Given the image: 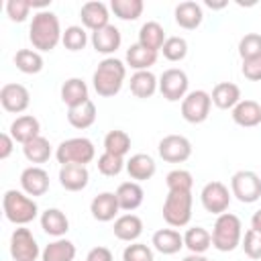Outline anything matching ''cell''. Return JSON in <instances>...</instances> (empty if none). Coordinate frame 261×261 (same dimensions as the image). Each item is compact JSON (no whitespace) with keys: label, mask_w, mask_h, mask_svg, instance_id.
Listing matches in <instances>:
<instances>
[{"label":"cell","mask_w":261,"mask_h":261,"mask_svg":"<svg viewBox=\"0 0 261 261\" xmlns=\"http://www.w3.org/2000/svg\"><path fill=\"white\" fill-rule=\"evenodd\" d=\"M124 77H126V65L116 57H106L98 63V67L92 75V86L98 96L112 98L120 92Z\"/></svg>","instance_id":"cell-2"},{"label":"cell","mask_w":261,"mask_h":261,"mask_svg":"<svg viewBox=\"0 0 261 261\" xmlns=\"http://www.w3.org/2000/svg\"><path fill=\"white\" fill-rule=\"evenodd\" d=\"M230 194L243 202L253 204L261 198V177L251 169H241L230 177Z\"/></svg>","instance_id":"cell-7"},{"label":"cell","mask_w":261,"mask_h":261,"mask_svg":"<svg viewBox=\"0 0 261 261\" xmlns=\"http://www.w3.org/2000/svg\"><path fill=\"white\" fill-rule=\"evenodd\" d=\"M159 157L167 163H184L192 155V143L184 135H165L157 145Z\"/></svg>","instance_id":"cell-12"},{"label":"cell","mask_w":261,"mask_h":261,"mask_svg":"<svg viewBox=\"0 0 261 261\" xmlns=\"http://www.w3.org/2000/svg\"><path fill=\"white\" fill-rule=\"evenodd\" d=\"M165 184L169 192H192L194 177L188 169H171L165 175Z\"/></svg>","instance_id":"cell-39"},{"label":"cell","mask_w":261,"mask_h":261,"mask_svg":"<svg viewBox=\"0 0 261 261\" xmlns=\"http://www.w3.org/2000/svg\"><path fill=\"white\" fill-rule=\"evenodd\" d=\"M112 230H114V237H116L118 241L135 243V241L143 234V220H141L137 214L126 212V214H122V216H118V218L114 220Z\"/></svg>","instance_id":"cell-20"},{"label":"cell","mask_w":261,"mask_h":261,"mask_svg":"<svg viewBox=\"0 0 261 261\" xmlns=\"http://www.w3.org/2000/svg\"><path fill=\"white\" fill-rule=\"evenodd\" d=\"M173 16H175V22L186 29V31H194L202 24L204 20V12H202V6L198 2H192V0H186V2H179L173 10Z\"/></svg>","instance_id":"cell-22"},{"label":"cell","mask_w":261,"mask_h":261,"mask_svg":"<svg viewBox=\"0 0 261 261\" xmlns=\"http://www.w3.org/2000/svg\"><path fill=\"white\" fill-rule=\"evenodd\" d=\"M241 247H243V251H245V255L249 259H253V261L261 259V232L249 228L245 232L243 241H241Z\"/></svg>","instance_id":"cell-44"},{"label":"cell","mask_w":261,"mask_h":261,"mask_svg":"<svg viewBox=\"0 0 261 261\" xmlns=\"http://www.w3.org/2000/svg\"><path fill=\"white\" fill-rule=\"evenodd\" d=\"M86 261H114V257L108 247H94V249H90Z\"/></svg>","instance_id":"cell-48"},{"label":"cell","mask_w":261,"mask_h":261,"mask_svg":"<svg viewBox=\"0 0 261 261\" xmlns=\"http://www.w3.org/2000/svg\"><path fill=\"white\" fill-rule=\"evenodd\" d=\"M239 55L241 59H253V57H261V35L257 33H247L241 41H239Z\"/></svg>","instance_id":"cell-43"},{"label":"cell","mask_w":261,"mask_h":261,"mask_svg":"<svg viewBox=\"0 0 261 261\" xmlns=\"http://www.w3.org/2000/svg\"><path fill=\"white\" fill-rule=\"evenodd\" d=\"M116 198H118V206L120 210L124 212H133L137 210L141 204H143V198H145V192L141 188L139 181H122L118 188H116Z\"/></svg>","instance_id":"cell-25"},{"label":"cell","mask_w":261,"mask_h":261,"mask_svg":"<svg viewBox=\"0 0 261 261\" xmlns=\"http://www.w3.org/2000/svg\"><path fill=\"white\" fill-rule=\"evenodd\" d=\"M243 241V224L241 218L232 212H224L216 216V222L212 226V247L216 251L228 253L234 251Z\"/></svg>","instance_id":"cell-4"},{"label":"cell","mask_w":261,"mask_h":261,"mask_svg":"<svg viewBox=\"0 0 261 261\" xmlns=\"http://www.w3.org/2000/svg\"><path fill=\"white\" fill-rule=\"evenodd\" d=\"M63 31L59 24L57 14L51 10H39L33 14L31 27H29V39L35 47V51H53L61 43Z\"/></svg>","instance_id":"cell-1"},{"label":"cell","mask_w":261,"mask_h":261,"mask_svg":"<svg viewBox=\"0 0 261 261\" xmlns=\"http://www.w3.org/2000/svg\"><path fill=\"white\" fill-rule=\"evenodd\" d=\"M212 104L220 110H232L241 102V88L232 82H220L212 88Z\"/></svg>","instance_id":"cell-23"},{"label":"cell","mask_w":261,"mask_h":261,"mask_svg":"<svg viewBox=\"0 0 261 261\" xmlns=\"http://www.w3.org/2000/svg\"><path fill=\"white\" fill-rule=\"evenodd\" d=\"M90 212H92L94 220H98V222H110V220H114L116 214L120 212L116 194L114 192H102V194L94 196V200L90 202Z\"/></svg>","instance_id":"cell-15"},{"label":"cell","mask_w":261,"mask_h":261,"mask_svg":"<svg viewBox=\"0 0 261 261\" xmlns=\"http://www.w3.org/2000/svg\"><path fill=\"white\" fill-rule=\"evenodd\" d=\"M161 53L167 61H181L188 55V41L184 37H167L161 47Z\"/></svg>","instance_id":"cell-41"},{"label":"cell","mask_w":261,"mask_h":261,"mask_svg":"<svg viewBox=\"0 0 261 261\" xmlns=\"http://www.w3.org/2000/svg\"><path fill=\"white\" fill-rule=\"evenodd\" d=\"M98 171L102 173V175H106V177H114V175H118L122 169H124V165H126V161H124V157H118V155H112V153H102L100 157H98Z\"/></svg>","instance_id":"cell-42"},{"label":"cell","mask_w":261,"mask_h":261,"mask_svg":"<svg viewBox=\"0 0 261 261\" xmlns=\"http://www.w3.org/2000/svg\"><path fill=\"white\" fill-rule=\"evenodd\" d=\"M0 104L6 112L20 114L31 104V94L22 84H4L0 90Z\"/></svg>","instance_id":"cell-13"},{"label":"cell","mask_w":261,"mask_h":261,"mask_svg":"<svg viewBox=\"0 0 261 261\" xmlns=\"http://www.w3.org/2000/svg\"><path fill=\"white\" fill-rule=\"evenodd\" d=\"M61 43L65 49L69 51H82L88 43V33L84 27H77V24H71L63 31V37H61Z\"/></svg>","instance_id":"cell-40"},{"label":"cell","mask_w":261,"mask_h":261,"mask_svg":"<svg viewBox=\"0 0 261 261\" xmlns=\"http://www.w3.org/2000/svg\"><path fill=\"white\" fill-rule=\"evenodd\" d=\"M206 6H210V8H224V6H226V2H218V4H214V2H210V0H208V2H206Z\"/></svg>","instance_id":"cell-52"},{"label":"cell","mask_w":261,"mask_h":261,"mask_svg":"<svg viewBox=\"0 0 261 261\" xmlns=\"http://www.w3.org/2000/svg\"><path fill=\"white\" fill-rule=\"evenodd\" d=\"M230 116H232V120L239 126H245V128L257 126L261 122V104L255 102V100H241L232 108V114Z\"/></svg>","instance_id":"cell-27"},{"label":"cell","mask_w":261,"mask_h":261,"mask_svg":"<svg viewBox=\"0 0 261 261\" xmlns=\"http://www.w3.org/2000/svg\"><path fill=\"white\" fill-rule=\"evenodd\" d=\"M184 247H188L190 253L204 255L212 247V234L204 226H192L184 234Z\"/></svg>","instance_id":"cell-34"},{"label":"cell","mask_w":261,"mask_h":261,"mask_svg":"<svg viewBox=\"0 0 261 261\" xmlns=\"http://www.w3.org/2000/svg\"><path fill=\"white\" fill-rule=\"evenodd\" d=\"M41 249L33 232L24 226H18L10 234V255L14 261H37L41 257Z\"/></svg>","instance_id":"cell-8"},{"label":"cell","mask_w":261,"mask_h":261,"mask_svg":"<svg viewBox=\"0 0 261 261\" xmlns=\"http://www.w3.org/2000/svg\"><path fill=\"white\" fill-rule=\"evenodd\" d=\"M192 192H167L163 202V220L173 226H186L192 220Z\"/></svg>","instance_id":"cell-6"},{"label":"cell","mask_w":261,"mask_h":261,"mask_svg":"<svg viewBox=\"0 0 261 261\" xmlns=\"http://www.w3.org/2000/svg\"><path fill=\"white\" fill-rule=\"evenodd\" d=\"M31 8H33V6H31L29 0H8V2H6V14H8V18L14 20V22L27 20Z\"/></svg>","instance_id":"cell-46"},{"label":"cell","mask_w":261,"mask_h":261,"mask_svg":"<svg viewBox=\"0 0 261 261\" xmlns=\"http://www.w3.org/2000/svg\"><path fill=\"white\" fill-rule=\"evenodd\" d=\"M124 169H126V173L130 175V179H135V181H147V179H151V177L155 175L157 163H155V159H153L151 155H147V153H135V155L128 157Z\"/></svg>","instance_id":"cell-19"},{"label":"cell","mask_w":261,"mask_h":261,"mask_svg":"<svg viewBox=\"0 0 261 261\" xmlns=\"http://www.w3.org/2000/svg\"><path fill=\"white\" fill-rule=\"evenodd\" d=\"M130 92L137 98H151L159 90V80L155 77L153 71H135L130 75Z\"/></svg>","instance_id":"cell-29"},{"label":"cell","mask_w":261,"mask_h":261,"mask_svg":"<svg viewBox=\"0 0 261 261\" xmlns=\"http://www.w3.org/2000/svg\"><path fill=\"white\" fill-rule=\"evenodd\" d=\"M41 228L55 239H61L67 230H69V220L65 216V212H61L59 208H47L45 212H41Z\"/></svg>","instance_id":"cell-26"},{"label":"cell","mask_w":261,"mask_h":261,"mask_svg":"<svg viewBox=\"0 0 261 261\" xmlns=\"http://www.w3.org/2000/svg\"><path fill=\"white\" fill-rule=\"evenodd\" d=\"M73 259H75V245L63 237L49 243L41 253V261H73Z\"/></svg>","instance_id":"cell-33"},{"label":"cell","mask_w":261,"mask_h":261,"mask_svg":"<svg viewBox=\"0 0 261 261\" xmlns=\"http://www.w3.org/2000/svg\"><path fill=\"white\" fill-rule=\"evenodd\" d=\"M188 73L179 67H169L159 77V92L167 102H179L188 96Z\"/></svg>","instance_id":"cell-9"},{"label":"cell","mask_w":261,"mask_h":261,"mask_svg":"<svg viewBox=\"0 0 261 261\" xmlns=\"http://www.w3.org/2000/svg\"><path fill=\"white\" fill-rule=\"evenodd\" d=\"M181 261H210V259H206L204 255H196V253H190L188 257H184Z\"/></svg>","instance_id":"cell-51"},{"label":"cell","mask_w":261,"mask_h":261,"mask_svg":"<svg viewBox=\"0 0 261 261\" xmlns=\"http://www.w3.org/2000/svg\"><path fill=\"white\" fill-rule=\"evenodd\" d=\"M122 261H153V249L145 243H130L122 251Z\"/></svg>","instance_id":"cell-45"},{"label":"cell","mask_w":261,"mask_h":261,"mask_svg":"<svg viewBox=\"0 0 261 261\" xmlns=\"http://www.w3.org/2000/svg\"><path fill=\"white\" fill-rule=\"evenodd\" d=\"M61 100H63V104L67 108L77 106V104L90 100L88 98V86H86V82L82 77H69V80H65L63 86H61Z\"/></svg>","instance_id":"cell-32"},{"label":"cell","mask_w":261,"mask_h":261,"mask_svg":"<svg viewBox=\"0 0 261 261\" xmlns=\"http://www.w3.org/2000/svg\"><path fill=\"white\" fill-rule=\"evenodd\" d=\"M165 31H163V27L159 24V22H155V20H147L141 29H139V41L137 43H141L143 47H147V49H151V51H161V47H163V43H165Z\"/></svg>","instance_id":"cell-30"},{"label":"cell","mask_w":261,"mask_h":261,"mask_svg":"<svg viewBox=\"0 0 261 261\" xmlns=\"http://www.w3.org/2000/svg\"><path fill=\"white\" fill-rule=\"evenodd\" d=\"M39 130H41V124L39 120L33 116V114H22V116H16L10 124V137L14 139V143H29L33 141L35 137H39Z\"/></svg>","instance_id":"cell-24"},{"label":"cell","mask_w":261,"mask_h":261,"mask_svg":"<svg viewBox=\"0 0 261 261\" xmlns=\"http://www.w3.org/2000/svg\"><path fill=\"white\" fill-rule=\"evenodd\" d=\"M12 149H14V139L10 137V133H2L0 135V159H8Z\"/></svg>","instance_id":"cell-49"},{"label":"cell","mask_w":261,"mask_h":261,"mask_svg":"<svg viewBox=\"0 0 261 261\" xmlns=\"http://www.w3.org/2000/svg\"><path fill=\"white\" fill-rule=\"evenodd\" d=\"M20 188L31 198L43 196L49 190V173L43 167H39V165H31V167L22 169V173H20Z\"/></svg>","instance_id":"cell-14"},{"label":"cell","mask_w":261,"mask_h":261,"mask_svg":"<svg viewBox=\"0 0 261 261\" xmlns=\"http://www.w3.org/2000/svg\"><path fill=\"white\" fill-rule=\"evenodd\" d=\"M67 122L73 126V128H88L96 122V104L92 100H86L77 106H71L67 108Z\"/></svg>","instance_id":"cell-28"},{"label":"cell","mask_w":261,"mask_h":261,"mask_svg":"<svg viewBox=\"0 0 261 261\" xmlns=\"http://www.w3.org/2000/svg\"><path fill=\"white\" fill-rule=\"evenodd\" d=\"M22 153H24L27 161H31V163H45L51 157V145H49V141L45 137L39 135L33 141L22 145Z\"/></svg>","instance_id":"cell-36"},{"label":"cell","mask_w":261,"mask_h":261,"mask_svg":"<svg viewBox=\"0 0 261 261\" xmlns=\"http://www.w3.org/2000/svg\"><path fill=\"white\" fill-rule=\"evenodd\" d=\"M157 61V53L143 47L141 43H135L126 49V65H130L135 71H147Z\"/></svg>","instance_id":"cell-31"},{"label":"cell","mask_w":261,"mask_h":261,"mask_svg":"<svg viewBox=\"0 0 261 261\" xmlns=\"http://www.w3.org/2000/svg\"><path fill=\"white\" fill-rule=\"evenodd\" d=\"M80 18H82V24L94 33V31L104 29L106 24H110V22H108L110 10H108V6H106L104 2L92 0V2L82 4V8H80Z\"/></svg>","instance_id":"cell-16"},{"label":"cell","mask_w":261,"mask_h":261,"mask_svg":"<svg viewBox=\"0 0 261 261\" xmlns=\"http://www.w3.org/2000/svg\"><path fill=\"white\" fill-rule=\"evenodd\" d=\"M14 65L18 71L33 75V73H39L43 69L45 61H43V55L35 49H18L14 55Z\"/></svg>","instance_id":"cell-35"},{"label":"cell","mask_w":261,"mask_h":261,"mask_svg":"<svg viewBox=\"0 0 261 261\" xmlns=\"http://www.w3.org/2000/svg\"><path fill=\"white\" fill-rule=\"evenodd\" d=\"M104 151L112 153V155H118V157H124L130 151V137L124 130H120V128H114V130L106 133V137H104Z\"/></svg>","instance_id":"cell-37"},{"label":"cell","mask_w":261,"mask_h":261,"mask_svg":"<svg viewBox=\"0 0 261 261\" xmlns=\"http://www.w3.org/2000/svg\"><path fill=\"white\" fill-rule=\"evenodd\" d=\"M2 210H4V216L16 226H24V224L33 222L39 214L37 202L29 194L18 192V190H6L4 192Z\"/></svg>","instance_id":"cell-3"},{"label":"cell","mask_w":261,"mask_h":261,"mask_svg":"<svg viewBox=\"0 0 261 261\" xmlns=\"http://www.w3.org/2000/svg\"><path fill=\"white\" fill-rule=\"evenodd\" d=\"M96 157V147L90 139L86 137H71L59 143V147L55 149V159L61 165H69V163H77V165H86Z\"/></svg>","instance_id":"cell-5"},{"label":"cell","mask_w":261,"mask_h":261,"mask_svg":"<svg viewBox=\"0 0 261 261\" xmlns=\"http://www.w3.org/2000/svg\"><path fill=\"white\" fill-rule=\"evenodd\" d=\"M251 228L261 232V210H257L253 216H251Z\"/></svg>","instance_id":"cell-50"},{"label":"cell","mask_w":261,"mask_h":261,"mask_svg":"<svg viewBox=\"0 0 261 261\" xmlns=\"http://www.w3.org/2000/svg\"><path fill=\"white\" fill-rule=\"evenodd\" d=\"M143 8H145L143 0H112L110 2V10L120 20H137L143 14Z\"/></svg>","instance_id":"cell-38"},{"label":"cell","mask_w":261,"mask_h":261,"mask_svg":"<svg viewBox=\"0 0 261 261\" xmlns=\"http://www.w3.org/2000/svg\"><path fill=\"white\" fill-rule=\"evenodd\" d=\"M243 75L251 82H261V57H253V59H245L243 67H241Z\"/></svg>","instance_id":"cell-47"},{"label":"cell","mask_w":261,"mask_h":261,"mask_svg":"<svg viewBox=\"0 0 261 261\" xmlns=\"http://www.w3.org/2000/svg\"><path fill=\"white\" fill-rule=\"evenodd\" d=\"M230 196L232 194L228 192V188L222 181H208L200 192V202H202L206 212L220 216V214H224L228 210Z\"/></svg>","instance_id":"cell-11"},{"label":"cell","mask_w":261,"mask_h":261,"mask_svg":"<svg viewBox=\"0 0 261 261\" xmlns=\"http://www.w3.org/2000/svg\"><path fill=\"white\" fill-rule=\"evenodd\" d=\"M212 106V98L204 90H194L188 92V96L181 100V116L190 124H200L208 118Z\"/></svg>","instance_id":"cell-10"},{"label":"cell","mask_w":261,"mask_h":261,"mask_svg":"<svg viewBox=\"0 0 261 261\" xmlns=\"http://www.w3.org/2000/svg\"><path fill=\"white\" fill-rule=\"evenodd\" d=\"M151 245L161 255H175L184 247V234H179L175 228H159L153 232Z\"/></svg>","instance_id":"cell-21"},{"label":"cell","mask_w":261,"mask_h":261,"mask_svg":"<svg viewBox=\"0 0 261 261\" xmlns=\"http://www.w3.org/2000/svg\"><path fill=\"white\" fill-rule=\"evenodd\" d=\"M92 41V47L96 49V53H102V55H112L120 43H122V37H120V31L114 27V24H106L104 29H98L92 33L90 37Z\"/></svg>","instance_id":"cell-18"},{"label":"cell","mask_w":261,"mask_h":261,"mask_svg":"<svg viewBox=\"0 0 261 261\" xmlns=\"http://www.w3.org/2000/svg\"><path fill=\"white\" fill-rule=\"evenodd\" d=\"M90 181V173L86 165H77V163H69V165H61L59 169V184L63 190L67 192H82Z\"/></svg>","instance_id":"cell-17"}]
</instances>
